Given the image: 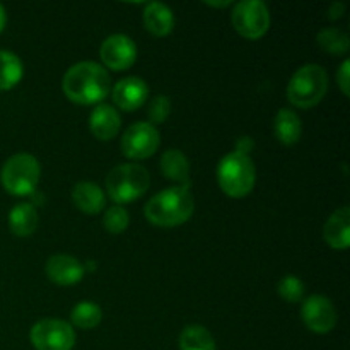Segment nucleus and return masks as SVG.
Here are the masks:
<instances>
[{
	"mask_svg": "<svg viewBox=\"0 0 350 350\" xmlns=\"http://www.w3.org/2000/svg\"><path fill=\"white\" fill-rule=\"evenodd\" d=\"M277 291H279L280 297H284L289 303H297V301L303 299L304 296V284L301 282L297 277L287 275L284 277L282 280L277 286Z\"/></svg>",
	"mask_w": 350,
	"mask_h": 350,
	"instance_id": "a878e982",
	"label": "nucleus"
},
{
	"mask_svg": "<svg viewBox=\"0 0 350 350\" xmlns=\"http://www.w3.org/2000/svg\"><path fill=\"white\" fill-rule=\"evenodd\" d=\"M5 21H7L5 9H3V5H2V3H0V33H2L3 27H5Z\"/></svg>",
	"mask_w": 350,
	"mask_h": 350,
	"instance_id": "c756f323",
	"label": "nucleus"
},
{
	"mask_svg": "<svg viewBox=\"0 0 350 350\" xmlns=\"http://www.w3.org/2000/svg\"><path fill=\"white\" fill-rule=\"evenodd\" d=\"M23 62L16 53L0 50V91L12 89L23 79Z\"/></svg>",
	"mask_w": 350,
	"mask_h": 350,
	"instance_id": "412c9836",
	"label": "nucleus"
},
{
	"mask_svg": "<svg viewBox=\"0 0 350 350\" xmlns=\"http://www.w3.org/2000/svg\"><path fill=\"white\" fill-rule=\"evenodd\" d=\"M9 226L16 236L33 234L38 226V212L31 204H19L10 211Z\"/></svg>",
	"mask_w": 350,
	"mask_h": 350,
	"instance_id": "aec40b11",
	"label": "nucleus"
},
{
	"mask_svg": "<svg viewBox=\"0 0 350 350\" xmlns=\"http://www.w3.org/2000/svg\"><path fill=\"white\" fill-rule=\"evenodd\" d=\"M349 67H350V62L345 60L344 64L340 65V68H338V74H337L338 85H340L342 92H344L345 96H349V92H350V89H349Z\"/></svg>",
	"mask_w": 350,
	"mask_h": 350,
	"instance_id": "cd10ccee",
	"label": "nucleus"
},
{
	"mask_svg": "<svg viewBox=\"0 0 350 350\" xmlns=\"http://www.w3.org/2000/svg\"><path fill=\"white\" fill-rule=\"evenodd\" d=\"M144 26L154 36H166L174 27L173 10L161 2L147 3L144 10Z\"/></svg>",
	"mask_w": 350,
	"mask_h": 350,
	"instance_id": "dca6fc26",
	"label": "nucleus"
},
{
	"mask_svg": "<svg viewBox=\"0 0 350 350\" xmlns=\"http://www.w3.org/2000/svg\"><path fill=\"white\" fill-rule=\"evenodd\" d=\"M101 318H103L101 308L94 303H89V301L79 303L70 313L72 323H74L77 328H82V330H91V328H96L99 323H101Z\"/></svg>",
	"mask_w": 350,
	"mask_h": 350,
	"instance_id": "5701e85b",
	"label": "nucleus"
},
{
	"mask_svg": "<svg viewBox=\"0 0 350 350\" xmlns=\"http://www.w3.org/2000/svg\"><path fill=\"white\" fill-rule=\"evenodd\" d=\"M303 320L306 327L314 334H328L337 325V311L328 297L325 296H311L304 301Z\"/></svg>",
	"mask_w": 350,
	"mask_h": 350,
	"instance_id": "9d476101",
	"label": "nucleus"
},
{
	"mask_svg": "<svg viewBox=\"0 0 350 350\" xmlns=\"http://www.w3.org/2000/svg\"><path fill=\"white\" fill-rule=\"evenodd\" d=\"M161 144V135L157 129L150 123L139 122L129 126L123 133L122 150L129 159H147L157 150Z\"/></svg>",
	"mask_w": 350,
	"mask_h": 350,
	"instance_id": "1a4fd4ad",
	"label": "nucleus"
},
{
	"mask_svg": "<svg viewBox=\"0 0 350 350\" xmlns=\"http://www.w3.org/2000/svg\"><path fill=\"white\" fill-rule=\"evenodd\" d=\"M72 200L85 214H98L105 208V193L96 183L81 181L72 190Z\"/></svg>",
	"mask_w": 350,
	"mask_h": 350,
	"instance_id": "f3484780",
	"label": "nucleus"
},
{
	"mask_svg": "<svg viewBox=\"0 0 350 350\" xmlns=\"http://www.w3.org/2000/svg\"><path fill=\"white\" fill-rule=\"evenodd\" d=\"M101 60L113 70H126L137 58V46L125 34H111L101 44Z\"/></svg>",
	"mask_w": 350,
	"mask_h": 350,
	"instance_id": "9b49d317",
	"label": "nucleus"
},
{
	"mask_svg": "<svg viewBox=\"0 0 350 350\" xmlns=\"http://www.w3.org/2000/svg\"><path fill=\"white\" fill-rule=\"evenodd\" d=\"M46 275L57 286H74L84 277V265L68 255H55L46 263Z\"/></svg>",
	"mask_w": 350,
	"mask_h": 350,
	"instance_id": "ddd939ff",
	"label": "nucleus"
},
{
	"mask_svg": "<svg viewBox=\"0 0 350 350\" xmlns=\"http://www.w3.org/2000/svg\"><path fill=\"white\" fill-rule=\"evenodd\" d=\"M171 103L166 96H156L149 105V120L152 123H163L170 116Z\"/></svg>",
	"mask_w": 350,
	"mask_h": 350,
	"instance_id": "bb28decb",
	"label": "nucleus"
},
{
	"mask_svg": "<svg viewBox=\"0 0 350 350\" xmlns=\"http://www.w3.org/2000/svg\"><path fill=\"white\" fill-rule=\"evenodd\" d=\"M207 5H211V7H228V5H231V2H229V0H224V2H207Z\"/></svg>",
	"mask_w": 350,
	"mask_h": 350,
	"instance_id": "7c9ffc66",
	"label": "nucleus"
},
{
	"mask_svg": "<svg viewBox=\"0 0 350 350\" xmlns=\"http://www.w3.org/2000/svg\"><path fill=\"white\" fill-rule=\"evenodd\" d=\"M118 111L109 105H99L89 116V129L99 140H111L120 130Z\"/></svg>",
	"mask_w": 350,
	"mask_h": 350,
	"instance_id": "2eb2a0df",
	"label": "nucleus"
},
{
	"mask_svg": "<svg viewBox=\"0 0 350 350\" xmlns=\"http://www.w3.org/2000/svg\"><path fill=\"white\" fill-rule=\"evenodd\" d=\"M103 226L106 231L111 234H120L129 228V212L122 207V205H113L106 211L105 219H103Z\"/></svg>",
	"mask_w": 350,
	"mask_h": 350,
	"instance_id": "393cba45",
	"label": "nucleus"
},
{
	"mask_svg": "<svg viewBox=\"0 0 350 350\" xmlns=\"http://www.w3.org/2000/svg\"><path fill=\"white\" fill-rule=\"evenodd\" d=\"M318 44L332 55H344L349 50L350 40L345 31L338 27H327L318 33Z\"/></svg>",
	"mask_w": 350,
	"mask_h": 350,
	"instance_id": "b1692460",
	"label": "nucleus"
},
{
	"mask_svg": "<svg viewBox=\"0 0 350 350\" xmlns=\"http://www.w3.org/2000/svg\"><path fill=\"white\" fill-rule=\"evenodd\" d=\"M328 89V75L323 67L308 64L301 67L287 85V98L297 108H313L325 98Z\"/></svg>",
	"mask_w": 350,
	"mask_h": 350,
	"instance_id": "20e7f679",
	"label": "nucleus"
},
{
	"mask_svg": "<svg viewBox=\"0 0 350 350\" xmlns=\"http://www.w3.org/2000/svg\"><path fill=\"white\" fill-rule=\"evenodd\" d=\"M149 88L139 77H125L113 88V101L120 109L133 111L146 103Z\"/></svg>",
	"mask_w": 350,
	"mask_h": 350,
	"instance_id": "f8f14e48",
	"label": "nucleus"
},
{
	"mask_svg": "<svg viewBox=\"0 0 350 350\" xmlns=\"http://www.w3.org/2000/svg\"><path fill=\"white\" fill-rule=\"evenodd\" d=\"M217 180L222 191L232 198L246 197L256 181L255 164L243 150H234L222 157L217 167Z\"/></svg>",
	"mask_w": 350,
	"mask_h": 350,
	"instance_id": "7ed1b4c3",
	"label": "nucleus"
},
{
	"mask_svg": "<svg viewBox=\"0 0 350 350\" xmlns=\"http://www.w3.org/2000/svg\"><path fill=\"white\" fill-rule=\"evenodd\" d=\"M180 350H215V340L207 328L190 325L181 332Z\"/></svg>",
	"mask_w": 350,
	"mask_h": 350,
	"instance_id": "4be33fe9",
	"label": "nucleus"
},
{
	"mask_svg": "<svg viewBox=\"0 0 350 350\" xmlns=\"http://www.w3.org/2000/svg\"><path fill=\"white\" fill-rule=\"evenodd\" d=\"M193 197L188 188L173 187L154 195L147 202L144 212L152 224L159 226V228H174V226L187 222L193 214Z\"/></svg>",
	"mask_w": 350,
	"mask_h": 350,
	"instance_id": "f03ea898",
	"label": "nucleus"
},
{
	"mask_svg": "<svg viewBox=\"0 0 350 350\" xmlns=\"http://www.w3.org/2000/svg\"><path fill=\"white\" fill-rule=\"evenodd\" d=\"M3 188L12 195H29L40 181V163L31 154H16L5 161L0 173Z\"/></svg>",
	"mask_w": 350,
	"mask_h": 350,
	"instance_id": "423d86ee",
	"label": "nucleus"
},
{
	"mask_svg": "<svg viewBox=\"0 0 350 350\" xmlns=\"http://www.w3.org/2000/svg\"><path fill=\"white\" fill-rule=\"evenodd\" d=\"M149 173L140 164H122L109 171L106 191L116 205L129 204L142 197L149 188Z\"/></svg>",
	"mask_w": 350,
	"mask_h": 350,
	"instance_id": "39448f33",
	"label": "nucleus"
},
{
	"mask_svg": "<svg viewBox=\"0 0 350 350\" xmlns=\"http://www.w3.org/2000/svg\"><path fill=\"white\" fill-rule=\"evenodd\" d=\"M273 132H275L277 140L284 146H293L299 142L301 133H303V125L301 118L293 111V109L282 108L277 113L273 120Z\"/></svg>",
	"mask_w": 350,
	"mask_h": 350,
	"instance_id": "a211bd4d",
	"label": "nucleus"
},
{
	"mask_svg": "<svg viewBox=\"0 0 350 350\" xmlns=\"http://www.w3.org/2000/svg\"><path fill=\"white\" fill-rule=\"evenodd\" d=\"M161 171L164 176L171 181H180L185 183L190 174V164L187 156L178 149H170L161 157Z\"/></svg>",
	"mask_w": 350,
	"mask_h": 350,
	"instance_id": "6ab92c4d",
	"label": "nucleus"
},
{
	"mask_svg": "<svg viewBox=\"0 0 350 350\" xmlns=\"http://www.w3.org/2000/svg\"><path fill=\"white\" fill-rule=\"evenodd\" d=\"M31 344L36 350H72L75 332L64 320H41L31 328Z\"/></svg>",
	"mask_w": 350,
	"mask_h": 350,
	"instance_id": "6e6552de",
	"label": "nucleus"
},
{
	"mask_svg": "<svg viewBox=\"0 0 350 350\" xmlns=\"http://www.w3.org/2000/svg\"><path fill=\"white\" fill-rule=\"evenodd\" d=\"M109 75L101 65L94 62H79L72 65L64 75L65 96L77 105L99 103L109 92Z\"/></svg>",
	"mask_w": 350,
	"mask_h": 350,
	"instance_id": "f257e3e1",
	"label": "nucleus"
},
{
	"mask_svg": "<svg viewBox=\"0 0 350 350\" xmlns=\"http://www.w3.org/2000/svg\"><path fill=\"white\" fill-rule=\"evenodd\" d=\"M323 236L335 250H347L350 245V208L342 207L328 217Z\"/></svg>",
	"mask_w": 350,
	"mask_h": 350,
	"instance_id": "4468645a",
	"label": "nucleus"
},
{
	"mask_svg": "<svg viewBox=\"0 0 350 350\" xmlns=\"http://www.w3.org/2000/svg\"><path fill=\"white\" fill-rule=\"evenodd\" d=\"M344 10H345L344 3H342V2H334V3H332L330 10H328V17H330V19H338V17H340L342 14H344Z\"/></svg>",
	"mask_w": 350,
	"mask_h": 350,
	"instance_id": "c85d7f7f",
	"label": "nucleus"
},
{
	"mask_svg": "<svg viewBox=\"0 0 350 350\" xmlns=\"http://www.w3.org/2000/svg\"><path fill=\"white\" fill-rule=\"evenodd\" d=\"M232 26L248 40L262 38L270 27L269 7L262 0H245L232 10Z\"/></svg>",
	"mask_w": 350,
	"mask_h": 350,
	"instance_id": "0eeeda50",
	"label": "nucleus"
}]
</instances>
